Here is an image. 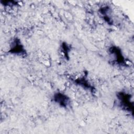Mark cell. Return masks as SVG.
<instances>
[{"instance_id": "obj_1", "label": "cell", "mask_w": 134, "mask_h": 134, "mask_svg": "<svg viewBox=\"0 0 134 134\" xmlns=\"http://www.w3.org/2000/svg\"><path fill=\"white\" fill-rule=\"evenodd\" d=\"M116 101L117 106L122 110L133 115V103L132 95L125 90L118 91L116 93Z\"/></svg>"}, {"instance_id": "obj_2", "label": "cell", "mask_w": 134, "mask_h": 134, "mask_svg": "<svg viewBox=\"0 0 134 134\" xmlns=\"http://www.w3.org/2000/svg\"><path fill=\"white\" fill-rule=\"evenodd\" d=\"M107 51L110 58V62L113 65L124 67L127 66L126 58L120 47L111 45L108 48Z\"/></svg>"}, {"instance_id": "obj_3", "label": "cell", "mask_w": 134, "mask_h": 134, "mask_svg": "<svg viewBox=\"0 0 134 134\" xmlns=\"http://www.w3.org/2000/svg\"><path fill=\"white\" fill-rule=\"evenodd\" d=\"M7 53L21 57L25 58L27 56V51L21 42V39L18 37H14L11 40Z\"/></svg>"}, {"instance_id": "obj_4", "label": "cell", "mask_w": 134, "mask_h": 134, "mask_svg": "<svg viewBox=\"0 0 134 134\" xmlns=\"http://www.w3.org/2000/svg\"><path fill=\"white\" fill-rule=\"evenodd\" d=\"M51 101L62 108L68 109L71 106V99L65 93L57 91L53 93Z\"/></svg>"}, {"instance_id": "obj_5", "label": "cell", "mask_w": 134, "mask_h": 134, "mask_svg": "<svg viewBox=\"0 0 134 134\" xmlns=\"http://www.w3.org/2000/svg\"><path fill=\"white\" fill-rule=\"evenodd\" d=\"M87 73H85L84 75L78 77L75 79L72 80V82L76 85L79 86L84 90L91 93H95L96 89L93 84L90 82L87 78Z\"/></svg>"}, {"instance_id": "obj_6", "label": "cell", "mask_w": 134, "mask_h": 134, "mask_svg": "<svg viewBox=\"0 0 134 134\" xmlns=\"http://www.w3.org/2000/svg\"><path fill=\"white\" fill-rule=\"evenodd\" d=\"M98 14L100 17L108 25L112 26L114 25V21L111 15V9L108 5H104L100 7L98 10Z\"/></svg>"}, {"instance_id": "obj_7", "label": "cell", "mask_w": 134, "mask_h": 134, "mask_svg": "<svg viewBox=\"0 0 134 134\" xmlns=\"http://www.w3.org/2000/svg\"><path fill=\"white\" fill-rule=\"evenodd\" d=\"M71 46L65 41H62L60 44V50L66 60L70 59V53L71 51Z\"/></svg>"}, {"instance_id": "obj_8", "label": "cell", "mask_w": 134, "mask_h": 134, "mask_svg": "<svg viewBox=\"0 0 134 134\" xmlns=\"http://www.w3.org/2000/svg\"><path fill=\"white\" fill-rule=\"evenodd\" d=\"M1 4L4 7H13L17 5V2L12 1H1Z\"/></svg>"}]
</instances>
